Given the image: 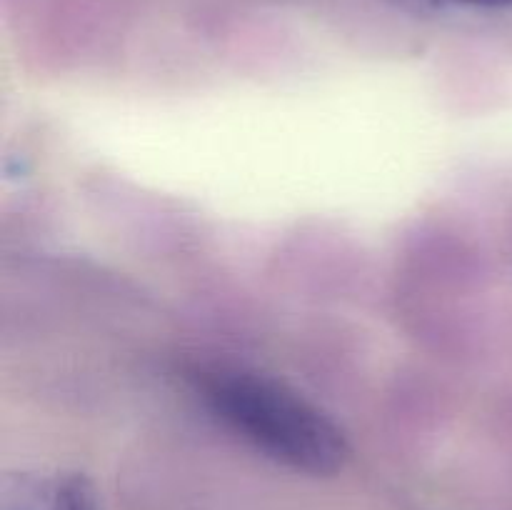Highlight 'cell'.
<instances>
[{
  "instance_id": "cell-1",
  "label": "cell",
  "mask_w": 512,
  "mask_h": 510,
  "mask_svg": "<svg viewBox=\"0 0 512 510\" xmlns=\"http://www.w3.org/2000/svg\"><path fill=\"white\" fill-rule=\"evenodd\" d=\"M193 385L215 420L273 463L315 478L335 475L348 463L345 430L283 380L235 365H210L193 375Z\"/></svg>"
},
{
  "instance_id": "cell-3",
  "label": "cell",
  "mask_w": 512,
  "mask_h": 510,
  "mask_svg": "<svg viewBox=\"0 0 512 510\" xmlns=\"http://www.w3.org/2000/svg\"><path fill=\"white\" fill-rule=\"evenodd\" d=\"M398 8L428 15H463V18H508L512 0H388Z\"/></svg>"
},
{
  "instance_id": "cell-2",
  "label": "cell",
  "mask_w": 512,
  "mask_h": 510,
  "mask_svg": "<svg viewBox=\"0 0 512 510\" xmlns=\"http://www.w3.org/2000/svg\"><path fill=\"white\" fill-rule=\"evenodd\" d=\"M0 510H100L93 483L80 473H18L5 480Z\"/></svg>"
}]
</instances>
